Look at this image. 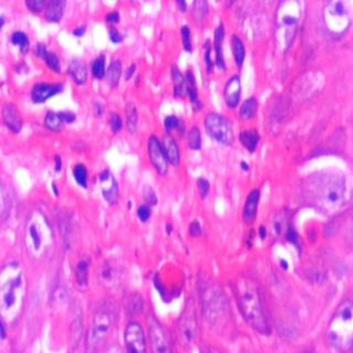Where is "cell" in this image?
<instances>
[{"label": "cell", "mask_w": 353, "mask_h": 353, "mask_svg": "<svg viewBox=\"0 0 353 353\" xmlns=\"http://www.w3.org/2000/svg\"><path fill=\"white\" fill-rule=\"evenodd\" d=\"M302 193L307 204L325 213H333L344 202L345 179L337 170H325L309 176Z\"/></svg>", "instance_id": "obj_1"}, {"label": "cell", "mask_w": 353, "mask_h": 353, "mask_svg": "<svg viewBox=\"0 0 353 353\" xmlns=\"http://www.w3.org/2000/svg\"><path fill=\"white\" fill-rule=\"evenodd\" d=\"M26 285L22 271L18 264H9L0 270V316L8 321L20 313Z\"/></svg>", "instance_id": "obj_2"}, {"label": "cell", "mask_w": 353, "mask_h": 353, "mask_svg": "<svg viewBox=\"0 0 353 353\" xmlns=\"http://www.w3.org/2000/svg\"><path fill=\"white\" fill-rule=\"evenodd\" d=\"M234 293L245 320L260 333L269 332L263 302L256 284L251 278L239 277L234 282Z\"/></svg>", "instance_id": "obj_3"}, {"label": "cell", "mask_w": 353, "mask_h": 353, "mask_svg": "<svg viewBox=\"0 0 353 353\" xmlns=\"http://www.w3.org/2000/svg\"><path fill=\"white\" fill-rule=\"evenodd\" d=\"M24 242L29 254L34 258L43 257L52 247V230L40 211H34L29 216L24 229Z\"/></svg>", "instance_id": "obj_4"}, {"label": "cell", "mask_w": 353, "mask_h": 353, "mask_svg": "<svg viewBox=\"0 0 353 353\" xmlns=\"http://www.w3.org/2000/svg\"><path fill=\"white\" fill-rule=\"evenodd\" d=\"M353 307L350 300L340 303L328 328L329 342L339 351L351 349L353 340Z\"/></svg>", "instance_id": "obj_5"}, {"label": "cell", "mask_w": 353, "mask_h": 353, "mask_svg": "<svg viewBox=\"0 0 353 353\" xmlns=\"http://www.w3.org/2000/svg\"><path fill=\"white\" fill-rule=\"evenodd\" d=\"M301 17V4L299 2L279 3L275 17L276 39L283 51H287L299 26Z\"/></svg>", "instance_id": "obj_6"}, {"label": "cell", "mask_w": 353, "mask_h": 353, "mask_svg": "<svg viewBox=\"0 0 353 353\" xmlns=\"http://www.w3.org/2000/svg\"><path fill=\"white\" fill-rule=\"evenodd\" d=\"M322 20H324L327 32L333 38H340L344 35L351 23V14L348 3L342 2V0L327 2L322 10Z\"/></svg>", "instance_id": "obj_7"}, {"label": "cell", "mask_w": 353, "mask_h": 353, "mask_svg": "<svg viewBox=\"0 0 353 353\" xmlns=\"http://www.w3.org/2000/svg\"><path fill=\"white\" fill-rule=\"evenodd\" d=\"M114 318L111 313L100 310L94 316L86 339V353H96L112 332Z\"/></svg>", "instance_id": "obj_8"}, {"label": "cell", "mask_w": 353, "mask_h": 353, "mask_svg": "<svg viewBox=\"0 0 353 353\" xmlns=\"http://www.w3.org/2000/svg\"><path fill=\"white\" fill-rule=\"evenodd\" d=\"M205 130L216 143L230 146L234 142V133L231 121L223 115L210 113L204 120Z\"/></svg>", "instance_id": "obj_9"}, {"label": "cell", "mask_w": 353, "mask_h": 353, "mask_svg": "<svg viewBox=\"0 0 353 353\" xmlns=\"http://www.w3.org/2000/svg\"><path fill=\"white\" fill-rule=\"evenodd\" d=\"M179 332L182 342L189 345L193 342L197 334L196 314L192 305H188L179 321Z\"/></svg>", "instance_id": "obj_10"}, {"label": "cell", "mask_w": 353, "mask_h": 353, "mask_svg": "<svg viewBox=\"0 0 353 353\" xmlns=\"http://www.w3.org/2000/svg\"><path fill=\"white\" fill-rule=\"evenodd\" d=\"M125 343L127 353H146V342L142 327L131 322L126 328Z\"/></svg>", "instance_id": "obj_11"}, {"label": "cell", "mask_w": 353, "mask_h": 353, "mask_svg": "<svg viewBox=\"0 0 353 353\" xmlns=\"http://www.w3.org/2000/svg\"><path fill=\"white\" fill-rule=\"evenodd\" d=\"M148 153L150 161L159 174H166L168 170V160L162 148V144L156 136H150L148 139Z\"/></svg>", "instance_id": "obj_12"}, {"label": "cell", "mask_w": 353, "mask_h": 353, "mask_svg": "<svg viewBox=\"0 0 353 353\" xmlns=\"http://www.w3.org/2000/svg\"><path fill=\"white\" fill-rule=\"evenodd\" d=\"M149 340L153 353H171L166 333L155 319L149 324Z\"/></svg>", "instance_id": "obj_13"}, {"label": "cell", "mask_w": 353, "mask_h": 353, "mask_svg": "<svg viewBox=\"0 0 353 353\" xmlns=\"http://www.w3.org/2000/svg\"><path fill=\"white\" fill-rule=\"evenodd\" d=\"M101 189L105 200L109 204H115L118 200V187L114 175L109 170H104L100 174Z\"/></svg>", "instance_id": "obj_14"}, {"label": "cell", "mask_w": 353, "mask_h": 353, "mask_svg": "<svg viewBox=\"0 0 353 353\" xmlns=\"http://www.w3.org/2000/svg\"><path fill=\"white\" fill-rule=\"evenodd\" d=\"M63 91L62 84H49L38 83L31 91V100L34 103H43L50 97L61 93Z\"/></svg>", "instance_id": "obj_15"}, {"label": "cell", "mask_w": 353, "mask_h": 353, "mask_svg": "<svg viewBox=\"0 0 353 353\" xmlns=\"http://www.w3.org/2000/svg\"><path fill=\"white\" fill-rule=\"evenodd\" d=\"M241 87V78L239 75H233L232 77H230L227 84H225L224 99L230 108H235L239 105L242 90Z\"/></svg>", "instance_id": "obj_16"}, {"label": "cell", "mask_w": 353, "mask_h": 353, "mask_svg": "<svg viewBox=\"0 0 353 353\" xmlns=\"http://www.w3.org/2000/svg\"><path fill=\"white\" fill-rule=\"evenodd\" d=\"M3 119L8 128L14 133H19L22 128V117L19 109L14 104H6L3 107Z\"/></svg>", "instance_id": "obj_17"}, {"label": "cell", "mask_w": 353, "mask_h": 353, "mask_svg": "<svg viewBox=\"0 0 353 353\" xmlns=\"http://www.w3.org/2000/svg\"><path fill=\"white\" fill-rule=\"evenodd\" d=\"M260 192L258 189H254L246 198V202L243 210V218L245 223H253L257 215V206Z\"/></svg>", "instance_id": "obj_18"}, {"label": "cell", "mask_w": 353, "mask_h": 353, "mask_svg": "<svg viewBox=\"0 0 353 353\" xmlns=\"http://www.w3.org/2000/svg\"><path fill=\"white\" fill-rule=\"evenodd\" d=\"M162 148L165 150L168 162H170L173 166H178L180 163L179 147L178 145H176L174 138L171 135H169V134H166L165 137H163Z\"/></svg>", "instance_id": "obj_19"}, {"label": "cell", "mask_w": 353, "mask_h": 353, "mask_svg": "<svg viewBox=\"0 0 353 353\" xmlns=\"http://www.w3.org/2000/svg\"><path fill=\"white\" fill-rule=\"evenodd\" d=\"M223 41H224V27L223 23L218 24L214 32V51H215V64L218 70L225 71V62L223 54Z\"/></svg>", "instance_id": "obj_20"}, {"label": "cell", "mask_w": 353, "mask_h": 353, "mask_svg": "<svg viewBox=\"0 0 353 353\" xmlns=\"http://www.w3.org/2000/svg\"><path fill=\"white\" fill-rule=\"evenodd\" d=\"M65 5L63 0H50L47 4L46 19L50 22H59L63 17Z\"/></svg>", "instance_id": "obj_21"}, {"label": "cell", "mask_w": 353, "mask_h": 353, "mask_svg": "<svg viewBox=\"0 0 353 353\" xmlns=\"http://www.w3.org/2000/svg\"><path fill=\"white\" fill-rule=\"evenodd\" d=\"M185 81L187 84V95L190 97L193 108L196 109V111H200V109L202 108V103H201L199 100L196 77H194V74L190 70L187 71L185 75Z\"/></svg>", "instance_id": "obj_22"}, {"label": "cell", "mask_w": 353, "mask_h": 353, "mask_svg": "<svg viewBox=\"0 0 353 353\" xmlns=\"http://www.w3.org/2000/svg\"><path fill=\"white\" fill-rule=\"evenodd\" d=\"M68 72L70 73V75L73 77V80L75 81L76 84L81 85L86 82L87 70L86 65L84 64L83 61L77 59L72 60L68 66Z\"/></svg>", "instance_id": "obj_23"}, {"label": "cell", "mask_w": 353, "mask_h": 353, "mask_svg": "<svg viewBox=\"0 0 353 353\" xmlns=\"http://www.w3.org/2000/svg\"><path fill=\"white\" fill-rule=\"evenodd\" d=\"M240 141L249 153H254L259 142V134L255 129L243 130L240 134Z\"/></svg>", "instance_id": "obj_24"}, {"label": "cell", "mask_w": 353, "mask_h": 353, "mask_svg": "<svg viewBox=\"0 0 353 353\" xmlns=\"http://www.w3.org/2000/svg\"><path fill=\"white\" fill-rule=\"evenodd\" d=\"M171 75L173 80V94L175 97H185L187 95V84L185 81V76L181 74L179 69L175 65L171 69Z\"/></svg>", "instance_id": "obj_25"}, {"label": "cell", "mask_w": 353, "mask_h": 353, "mask_svg": "<svg viewBox=\"0 0 353 353\" xmlns=\"http://www.w3.org/2000/svg\"><path fill=\"white\" fill-rule=\"evenodd\" d=\"M121 75V63L119 60H115L109 64L108 70L105 72L106 82L112 87H116L119 83V78Z\"/></svg>", "instance_id": "obj_26"}, {"label": "cell", "mask_w": 353, "mask_h": 353, "mask_svg": "<svg viewBox=\"0 0 353 353\" xmlns=\"http://www.w3.org/2000/svg\"><path fill=\"white\" fill-rule=\"evenodd\" d=\"M257 111V101L255 97H249L243 103L240 109V117L243 120H248L255 117Z\"/></svg>", "instance_id": "obj_27"}, {"label": "cell", "mask_w": 353, "mask_h": 353, "mask_svg": "<svg viewBox=\"0 0 353 353\" xmlns=\"http://www.w3.org/2000/svg\"><path fill=\"white\" fill-rule=\"evenodd\" d=\"M232 50H233V56L235 59L236 65L242 66L245 59V48H244V45H243L242 40L235 34H233L232 36Z\"/></svg>", "instance_id": "obj_28"}, {"label": "cell", "mask_w": 353, "mask_h": 353, "mask_svg": "<svg viewBox=\"0 0 353 353\" xmlns=\"http://www.w3.org/2000/svg\"><path fill=\"white\" fill-rule=\"evenodd\" d=\"M126 116H127V128L129 133L134 134L137 129V121H138V113L136 105L133 102H129L126 106Z\"/></svg>", "instance_id": "obj_29"}, {"label": "cell", "mask_w": 353, "mask_h": 353, "mask_svg": "<svg viewBox=\"0 0 353 353\" xmlns=\"http://www.w3.org/2000/svg\"><path fill=\"white\" fill-rule=\"evenodd\" d=\"M208 14V3L206 2H194L192 7V18L197 22L204 20V18Z\"/></svg>", "instance_id": "obj_30"}, {"label": "cell", "mask_w": 353, "mask_h": 353, "mask_svg": "<svg viewBox=\"0 0 353 353\" xmlns=\"http://www.w3.org/2000/svg\"><path fill=\"white\" fill-rule=\"evenodd\" d=\"M87 274H89V261L87 260H81L76 266L75 271V277L76 282L80 286H86L87 285Z\"/></svg>", "instance_id": "obj_31"}, {"label": "cell", "mask_w": 353, "mask_h": 353, "mask_svg": "<svg viewBox=\"0 0 353 353\" xmlns=\"http://www.w3.org/2000/svg\"><path fill=\"white\" fill-rule=\"evenodd\" d=\"M45 124L49 129L58 131L61 129V127H62L63 121H62V119H61L59 113L48 112L46 115V118H45Z\"/></svg>", "instance_id": "obj_32"}, {"label": "cell", "mask_w": 353, "mask_h": 353, "mask_svg": "<svg viewBox=\"0 0 353 353\" xmlns=\"http://www.w3.org/2000/svg\"><path fill=\"white\" fill-rule=\"evenodd\" d=\"M11 42L14 45L20 47V50L22 53H26L29 49V39L26 33L22 31H16L11 35Z\"/></svg>", "instance_id": "obj_33"}, {"label": "cell", "mask_w": 353, "mask_h": 353, "mask_svg": "<svg viewBox=\"0 0 353 353\" xmlns=\"http://www.w3.org/2000/svg\"><path fill=\"white\" fill-rule=\"evenodd\" d=\"M73 174L78 185L83 188L87 187V170L84 165H76L73 169Z\"/></svg>", "instance_id": "obj_34"}, {"label": "cell", "mask_w": 353, "mask_h": 353, "mask_svg": "<svg viewBox=\"0 0 353 353\" xmlns=\"http://www.w3.org/2000/svg\"><path fill=\"white\" fill-rule=\"evenodd\" d=\"M92 73L96 78H103L105 76V57L104 56L96 58L93 61Z\"/></svg>", "instance_id": "obj_35"}, {"label": "cell", "mask_w": 353, "mask_h": 353, "mask_svg": "<svg viewBox=\"0 0 353 353\" xmlns=\"http://www.w3.org/2000/svg\"><path fill=\"white\" fill-rule=\"evenodd\" d=\"M189 147L194 150L201 148V133L198 127H192L189 133Z\"/></svg>", "instance_id": "obj_36"}, {"label": "cell", "mask_w": 353, "mask_h": 353, "mask_svg": "<svg viewBox=\"0 0 353 353\" xmlns=\"http://www.w3.org/2000/svg\"><path fill=\"white\" fill-rule=\"evenodd\" d=\"M45 59L46 61V63L49 65V68L52 69L54 72H60L61 71V64H60V60L59 58L54 54L53 52H50V51H47L45 54H43V57H42Z\"/></svg>", "instance_id": "obj_37"}, {"label": "cell", "mask_w": 353, "mask_h": 353, "mask_svg": "<svg viewBox=\"0 0 353 353\" xmlns=\"http://www.w3.org/2000/svg\"><path fill=\"white\" fill-rule=\"evenodd\" d=\"M181 35H182V45H184V49L188 52H191L192 51L191 31L188 26H182Z\"/></svg>", "instance_id": "obj_38"}, {"label": "cell", "mask_w": 353, "mask_h": 353, "mask_svg": "<svg viewBox=\"0 0 353 353\" xmlns=\"http://www.w3.org/2000/svg\"><path fill=\"white\" fill-rule=\"evenodd\" d=\"M109 126L114 133H118L123 127V120L117 113H112L109 116Z\"/></svg>", "instance_id": "obj_39"}, {"label": "cell", "mask_w": 353, "mask_h": 353, "mask_svg": "<svg viewBox=\"0 0 353 353\" xmlns=\"http://www.w3.org/2000/svg\"><path fill=\"white\" fill-rule=\"evenodd\" d=\"M203 50H204V62H205V66H206V71L208 73H211L212 69H213V62L211 60V46H210V41L206 40L205 43L203 46Z\"/></svg>", "instance_id": "obj_40"}, {"label": "cell", "mask_w": 353, "mask_h": 353, "mask_svg": "<svg viewBox=\"0 0 353 353\" xmlns=\"http://www.w3.org/2000/svg\"><path fill=\"white\" fill-rule=\"evenodd\" d=\"M47 3L43 0H28L27 7L33 12H40L42 9H45Z\"/></svg>", "instance_id": "obj_41"}, {"label": "cell", "mask_w": 353, "mask_h": 353, "mask_svg": "<svg viewBox=\"0 0 353 353\" xmlns=\"http://www.w3.org/2000/svg\"><path fill=\"white\" fill-rule=\"evenodd\" d=\"M137 214H138V217L141 218L142 222H147L149 220L150 215H151V210L149 208V205L143 204V205L139 206L138 211H137Z\"/></svg>", "instance_id": "obj_42"}, {"label": "cell", "mask_w": 353, "mask_h": 353, "mask_svg": "<svg viewBox=\"0 0 353 353\" xmlns=\"http://www.w3.org/2000/svg\"><path fill=\"white\" fill-rule=\"evenodd\" d=\"M198 188H199V191L201 194V198H205L206 194H208V192H209V189H210L209 182L206 181L205 179L201 178L198 180Z\"/></svg>", "instance_id": "obj_43"}, {"label": "cell", "mask_w": 353, "mask_h": 353, "mask_svg": "<svg viewBox=\"0 0 353 353\" xmlns=\"http://www.w3.org/2000/svg\"><path fill=\"white\" fill-rule=\"evenodd\" d=\"M179 124V119L175 116H168L165 119V127L167 131H171L172 129L176 128Z\"/></svg>", "instance_id": "obj_44"}, {"label": "cell", "mask_w": 353, "mask_h": 353, "mask_svg": "<svg viewBox=\"0 0 353 353\" xmlns=\"http://www.w3.org/2000/svg\"><path fill=\"white\" fill-rule=\"evenodd\" d=\"M144 193H145V198H146V200H147V202L149 204L155 205L157 203V197H156L154 190L150 187H146L145 190H144Z\"/></svg>", "instance_id": "obj_45"}, {"label": "cell", "mask_w": 353, "mask_h": 353, "mask_svg": "<svg viewBox=\"0 0 353 353\" xmlns=\"http://www.w3.org/2000/svg\"><path fill=\"white\" fill-rule=\"evenodd\" d=\"M109 38H111L114 43H119V42L123 41L124 36L121 35V33L116 28H111V30H109Z\"/></svg>", "instance_id": "obj_46"}, {"label": "cell", "mask_w": 353, "mask_h": 353, "mask_svg": "<svg viewBox=\"0 0 353 353\" xmlns=\"http://www.w3.org/2000/svg\"><path fill=\"white\" fill-rule=\"evenodd\" d=\"M61 119H62L63 123H73L75 120V114L70 113V112H61L59 113Z\"/></svg>", "instance_id": "obj_47"}, {"label": "cell", "mask_w": 353, "mask_h": 353, "mask_svg": "<svg viewBox=\"0 0 353 353\" xmlns=\"http://www.w3.org/2000/svg\"><path fill=\"white\" fill-rule=\"evenodd\" d=\"M286 237H287V240L293 243V244H297L298 241H299V236H298V234L295 232V231L291 230V229H289L287 231V233H286Z\"/></svg>", "instance_id": "obj_48"}, {"label": "cell", "mask_w": 353, "mask_h": 353, "mask_svg": "<svg viewBox=\"0 0 353 353\" xmlns=\"http://www.w3.org/2000/svg\"><path fill=\"white\" fill-rule=\"evenodd\" d=\"M190 234L193 235V236H197V235H200L201 234V227H200V224L198 221H194L190 224Z\"/></svg>", "instance_id": "obj_49"}, {"label": "cell", "mask_w": 353, "mask_h": 353, "mask_svg": "<svg viewBox=\"0 0 353 353\" xmlns=\"http://www.w3.org/2000/svg\"><path fill=\"white\" fill-rule=\"evenodd\" d=\"M106 21L109 23H117L119 21V14L116 11L109 12L108 15H106Z\"/></svg>", "instance_id": "obj_50"}, {"label": "cell", "mask_w": 353, "mask_h": 353, "mask_svg": "<svg viewBox=\"0 0 353 353\" xmlns=\"http://www.w3.org/2000/svg\"><path fill=\"white\" fill-rule=\"evenodd\" d=\"M34 52H35L36 56H38V57H41V58H42V57H43V54L47 52V49H46V47H45L43 45L39 43V45H36Z\"/></svg>", "instance_id": "obj_51"}, {"label": "cell", "mask_w": 353, "mask_h": 353, "mask_svg": "<svg viewBox=\"0 0 353 353\" xmlns=\"http://www.w3.org/2000/svg\"><path fill=\"white\" fill-rule=\"evenodd\" d=\"M5 209V194H4V189L2 184H0V215Z\"/></svg>", "instance_id": "obj_52"}, {"label": "cell", "mask_w": 353, "mask_h": 353, "mask_svg": "<svg viewBox=\"0 0 353 353\" xmlns=\"http://www.w3.org/2000/svg\"><path fill=\"white\" fill-rule=\"evenodd\" d=\"M135 70H136V65L135 64H131L128 69H127L126 73H125V78L127 81L129 80V78L133 76L134 73H135Z\"/></svg>", "instance_id": "obj_53"}, {"label": "cell", "mask_w": 353, "mask_h": 353, "mask_svg": "<svg viewBox=\"0 0 353 353\" xmlns=\"http://www.w3.org/2000/svg\"><path fill=\"white\" fill-rule=\"evenodd\" d=\"M85 27L84 26H81V27H77L76 29L73 30V34H74L75 36H82L84 33H85Z\"/></svg>", "instance_id": "obj_54"}, {"label": "cell", "mask_w": 353, "mask_h": 353, "mask_svg": "<svg viewBox=\"0 0 353 353\" xmlns=\"http://www.w3.org/2000/svg\"><path fill=\"white\" fill-rule=\"evenodd\" d=\"M176 5H178V7L181 11L187 10V3L184 2V0H179V2H176Z\"/></svg>", "instance_id": "obj_55"}, {"label": "cell", "mask_w": 353, "mask_h": 353, "mask_svg": "<svg viewBox=\"0 0 353 353\" xmlns=\"http://www.w3.org/2000/svg\"><path fill=\"white\" fill-rule=\"evenodd\" d=\"M259 235H260L261 239H265L266 235H267L266 228H265V227H263V225H261V227L259 228Z\"/></svg>", "instance_id": "obj_56"}, {"label": "cell", "mask_w": 353, "mask_h": 353, "mask_svg": "<svg viewBox=\"0 0 353 353\" xmlns=\"http://www.w3.org/2000/svg\"><path fill=\"white\" fill-rule=\"evenodd\" d=\"M61 166H62V161H61V158L59 156L56 157V170L57 171H60Z\"/></svg>", "instance_id": "obj_57"}, {"label": "cell", "mask_w": 353, "mask_h": 353, "mask_svg": "<svg viewBox=\"0 0 353 353\" xmlns=\"http://www.w3.org/2000/svg\"><path fill=\"white\" fill-rule=\"evenodd\" d=\"M106 353H123V352H121V350L118 348V346H113V348L107 350Z\"/></svg>", "instance_id": "obj_58"}, {"label": "cell", "mask_w": 353, "mask_h": 353, "mask_svg": "<svg viewBox=\"0 0 353 353\" xmlns=\"http://www.w3.org/2000/svg\"><path fill=\"white\" fill-rule=\"evenodd\" d=\"M4 23H5V18L3 16H0V29L3 28L4 26Z\"/></svg>", "instance_id": "obj_59"}, {"label": "cell", "mask_w": 353, "mask_h": 353, "mask_svg": "<svg viewBox=\"0 0 353 353\" xmlns=\"http://www.w3.org/2000/svg\"><path fill=\"white\" fill-rule=\"evenodd\" d=\"M242 167H243V169H244V170H248V165H246L245 162H242Z\"/></svg>", "instance_id": "obj_60"}]
</instances>
